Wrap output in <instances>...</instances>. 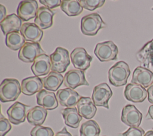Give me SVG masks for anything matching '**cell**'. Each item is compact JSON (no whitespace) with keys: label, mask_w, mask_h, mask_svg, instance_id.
I'll return each instance as SVG.
<instances>
[{"label":"cell","mask_w":153,"mask_h":136,"mask_svg":"<svg viewBox=\"0 0 153 136\" xmlns=\"http://www.w3.org/2000/svg\"><path fill=\"white\" fill-rule=\"evenodd\" d=\"M130 74L128 65L124 61H119L109 69V81L115 87L124 86L126 84Z\"/></svg>","instance_id":"cell-1"},{"label":"cell","mask_w":153,"mask_h":136,"mask_svg":"<svg viewBox=\"0 0 153 136\" xmlns=\"http://www.w3.org/2000/svg\"><path fill=\"white\" fill-rule=\"evenodd\" d=\"M22 92L19 81L16 78H5L0 85V99L2 102L16 100Z\"/></svg>","instance_id":"cell-2"},{"label":"cell","mask_w":153,"mask_h":136,"mask_svg":"<svg viewBox=\"0 0 153 136\" xmlns=\"http://www.w3.org/2000/svg\"><path fill=\"white\" fill-rule=\"evenodd\" d=\"M106 25L98 13H92L82 17L81 20V31L88 36L96 35L97 32L105 28Z\"/></svg>","instance_id":"cell-3"},{"label":"cell","mask_w":153,"mask_h":136,"mask_svg":"<svg viewBox=\"0 0 153 136\" xmlns=\"http://www.w3.org/2000/svg\"><path fill=\"white\" fill-rule=\"evenodd\" d=\"M52 71L63 73L70 64L69 55L68 50L58 47L55 51L50 55Z\"/></svg>","instance_id":"cell-4"},{"label":"cell","mask_w":153,"mask_h":136,"mask_svg":"<svg viewBox=\"0 0 153 136\" xmlns=\"http://www.w3.org/2000/svg\"><path fill=\"white\" fill-rule=\"evenodd\" d=\"M118 49L112 41L97 43L94 53L101 62H108L117 59Z\"/></svg>","instance_id":"cell-5"},{"label":"cell","mask_w":153,"mask_h":136,"mask_svg":"<svg viewBox=\"0 0 153 136\" xmlns=\"http://www.w3.org/2000/svg\"><path fill=\"white\" fill-rule=\"evenodd\" d=\"M112 95V92L108 84L100 83L96 86L93 91L91 99L96 106L103 107L109 109V100Z\"/></svg>","instance_id":"cell-6"},{"label":"cell","mask_w":153,"mask_h":136,"mask_svg":"<svg viewBox=\"0 0 153 136\" xmlns=\"http://www.w3.org/2000/svg\"><path fill=\"white\" fill-rule=\"evenodd\" d=\"M45 54L38 43L26 42L19 50L18 58L22 61L26 63L33 62L39 55Z\"/></svg>","instance_id":"cell-7"},{"label":"cell","mask_w":153,"mask_h":136,"mask_svg":"<svg viewBox=\"0 0 153 136\" xmlns=\"http://www.w3.org/2000/svg\"><path fill=\"white\" fill-rule=\"evenodd\" d=\"M121 120L130 127H139L142 120V114L134 105L128 104L122 110Z\"/></svg>","instance_id":"cell-8"},{"label":"cell","mask_w":153,"mask_h":136,"mask_svg":"<svg viewBox=\"0 0 153 136\" xmlns=\"http://www.w3.org/2000/svg\"><path fill=\"white\" fill-rule=\"evenodd\" d=\"M70 57L74 67L82 71H85L88 69L92 61V57L82 47L74 49L72 51Z\"/></svg>","instance_id":"cell-9"},{"label":"cell","mask_w":153,"mask_h":136,"mask_svg":"<svg viewBox=\"0 0 153 136\" xmlns=\"http://www.w3.org/2000/svg\"><path fill=\"white\" fill-rule=\"evenodd\" d=\"M63 84L67 88L71 89H74L79 86H89L84 71L78 69L69 70L65 74Z\"/></svg>","instance_id":"cell-10"},{"label":"cell","mask_w":153,"mask_h":136,"mask_svg":"<svg viewBox=\"0 0 153 136\" xmlns=\"http://www.w3.org/2000/svg\"><path fill=\"white\" fill-rule=\"evenodd\" d=\"M29 106L20 102H16L7 110L10 122L14 125H19L25 121L27 110Z\"/></svg>","instance_id":"cell-11"},{"label":"cell","mask_w":153,"mask_h":136,"mask_svg":"<svg viewBox=\"0 0 153 136\" xmlns=\"http://www.w3.org/2000/svg\"><path fill=\"white\" fill-rule=\"evenodd\" d=\"M124 95L129 101L139 103L145 101L148 95L147 90L140 85L134 83H128L125 87Z\"/></svg>","instance_id":"cell-12"},{"label":"cell","mask_w":153,"mask_h":136,"mask_svg":"<svg viewBox=\"0 0 153 136\" xmlns=\"http://www.w3.org/2000/svg\"><path fill=\"white\" fill-rule=\"evenodd\" d=\"M38 5L35 0L22 1L17 7V16L23 21H28L33 18H35Z\"/></svg>","instance_id":"cell-13"},{"label":"cell","mask_w":153,"mask_h":136,"mask_svg":"<svg viewBox=\"0 0 153 136\" xmlns=\"http://www.w3.org/2000/svg\"><path fill=\"white\" fill-rule=\"evenodd\" d=\"M81 97L76 91L70 88L59 89L56 93V98L59 103L66 108L75 107Z\"/></svg>","instance_id":"cell-14"},{"label":"cell","mask_w":153,"mask_h":136,"mask_svg":"<svg viewBox=\"0 0 153 136\" xmlns=\"http://www.w3.org/2000/svg\"><path fill=\"white\" fill-rule=\"evenodd\" d=\"M131 82L145 88L149 87L153 83V72L143 67H137L133 71Z\"/></svg>","instance_id":"cell-15"},{"label":"cell","mask_w":153,"mask_h":136,"mask_svg":"<svg viewBox=\"0 0 153 136\" xmlns=\"http://www.w3.org/2000/svg\"><path fill=\"white\" fill-rule=\"evenodd\" d=\"M20 32L25 41L38 43L43 37V31L35 23H25L22 25Z\"/></svg>","instance_id":"cell-16"},{"label":"cell","mask_w":153,"mask_h":136,"mask_svg":"<svg viewBox=\"0 0 153 136\" xmlns=\"http://www.w3.org/2000/svg\"><path fill=\"white\" fill-rule=\"evenodd\" d=\"M51 67L50 56L46 54H42L35 59L31 66V70L35 76L39 77L48 74L50 72Z\"/></svg>","instance_id":"cell-17"},{"label":"cell","mask_w":153,"mask_h":136,"mask_svg":"<svg viewBox=\"0 0 153 136\" xmlns=\"http://www.w3.org/2000/svg\"><path fill=\"white\" fill-rule=\"evenodd\" d=\"M55 12L46 7H40L34 20L35 23L41 29L51 27L53 23V17Z\"/></svg>","instance_id":"cell-18"},{"label":"cell","mask_w":153,"mask_h":136,"mask_svg":"<svg viewBox=\"0 0 153 136\" xmlns=\"http://www.w3.org/2000/svg\"><path fill=\"white\" fill-rule=\"evenodd\" d=\"M136 58L141 67L153 68V39L146 43L136 53Z\"/></svg>","instance_id":"cell-19"},{"label":"cell","mask_w":153,"mask_h":136,"mask_svg":"<svg viewBox=\"0 0 153 136\" xmlns=\"http://www.w3.org/2000/svg\"><path fill=\"white\" fill-rule=\"evenodd\" d=\"M43 83L41 78L35 77H29L22 80L21 84L22 92L28 96L33 95L42 90Z\"/></svg>","instance_id":"cell-20"},{"label":"cell","mask_w":153,"mask_h":136,"mask_svg":"<svg viewBox=\"0 0 153 136\" xmlns=\"http://www.w3.org/2000/svg\"><path fill=\"white\" fill-rule=\"evenodd\" d=\"M37 104L46 110H54L58 107L59 102L56 95L53 92L42 89L36 94Z\"/></svg>","instance_id":"cell-21"},{"label":"cell","mask_w":153,"mask_h":136,"mask_svg":"<svg viewBox=\"0 0 153 136\" xmlns=\"http://www.w3.org/2000/svg\"><path fill=\"white\" fill-rule=\"evenodd\" d=\"M76 107L79 114L86 119L93 118L97 111V108L90 97L81 96Z\"/></svg>","instance_id":"cell-22"},{"label":"cell","mask_w":153,"mask_h":136,"mask_svg":"<svg viewBox=\"0 0 153 136\" xmlns=\"http://www.w3.org/2000/svg\"><path fill=\"white\" fill-rule=\"evenodd\" d=\"M22 25V20L14 13L7 16L0 23L1 30L5 35L12 32L20 31Z\"/></svg>","instance_id":"cell-23"},{"label":"cell","mask_w":153,"mask_h":136,"mask_svg":"<svg viewBox=\"0 0 153 136\" xmlns=\"http://www.w3.org/2000/svg\"><path fill=\"white\" fill-rule=\"evenodd\" d=\"M47 116V110L41 106H35L29 110L26 118L32 125L38 126L44 123Z\"/></svg>","instance_id":"cell-24"},{"label":"cell","mask_w":153,"mask_h":136,"mask_svg":"<svg viewBox=\"0 0 153 136\" xmlns=\"http://www.w3.org/2000/svg\"><path fill=\"white\" fill-rule=\"evenodd\" d=\"M44 87L48 90L55 92L62 85L64 77L59 72L55 71H51L45 77L41 78Z\"/></svg>","instance_id":"cell-25"},{"label":"cell","mask_w":153,"mask_h":136,"mask_svg":"<svg viewBox=\"0 0 153 136\" xmlns=\"http://www.w3.org/2000/svg\"><path fill=\"white\" fill-rule=\"evenodd\" d=\"M61 113L67 126L72 128H77L79 126L82 117L75 107L66 108L61 111Z\"/></svg>","instance_id":"cell-26"},{"label":"cell","mask_w":153,"mask_h":136,"mask_svg":"<svg viewBox=\"0 0 153 136\" xmlns=\"http://www.w3.org/2000/svg\"><path fill=\"white\" fill-rule=\"evenodd\" d=\"M25 44V40L19 31L8 34L5 37V44L10 49L16 51L20 49Z\"/></svg>","instance_id":"cell-27"},{"label":"cell","mask_w":153,"mask_h":136,"mask_svg":"<svg viewBox=\"0 0 153 136\" xmlns=\"http://www.w3.org/2000/svg\"><path fill=\"white\" fill-rule=\"evenodd\" d=\"M60 9L68 16H76L82 13L83 7L79 1L63 0L62 2Z\"/></svg>","instance_id":"cell-28"},{"label":"cell","mask_w":153,"mask_h":136,"mask_svg":"<svg viewBox=\"0 0 153 136\" xmlns=\"http://www.w3.org/2000/svg\"><path fill=\"white\" fill-rule=\"evenodd\" d=\"M100 131V128L97 123L93 120H90L81 125L79 134L80 136H99Z\"/></svg>","instance_id":"cell-29"},{"label":"cell","mask_w":153,"mask_h":136,"mask_svg":"<svg viewBox=\"0 0 153 136\" xmlns=\"http://www.w3.org/2000/svg\"><path fill=\"white\" fill-rule=\"evenodd\" d=\"M31 136H54V132L50 127L35 126L30 131Z\"/></svg>","instance_id":"cell-30"},{"label":"cell","mask_w":153,"mask_h":136,"mask_svg":"<svg viewBox=\"0 0 153 136\" xmlns=\"http://www.w3.org/2000/svg\"><path fill=\"white\" fill-rule=\"evenodd\" d=\"M79 1L83 8L90 11L101 7L105 2L104 0H80Z\"/></svg>","instance_id":"cell-31"},{"label":"cell","mask_w":153,"mask_h":136,"mask_svg":"<svg viewBox=\"0 0 153 136\" xmlns=\"http://www.w3.org/2000/svg\"><path fill=\"white\" fill-rule=\"evenodd\" d=\"M145 131L140 127H130L126 131L120 133L118 136H144Z\"/></svg>","instance_id":"cell-32"},{"label":"cell","mask_w":153,"mask_h":136,"mask_svg":"<svg viewBox=\"0 0 153 136\" xmlns=\"http://www.w3.org/2000/svg\"><path fill=\"white\" fill-rule=\"evenodd\" d=\"M10 120L1 114L0 118V136H5L11 129Z\"/></svg>","instance_id":"cell-33"},{"label":"cell","mask_w":153,"mask_h":136,"mask_svg":"<svg viewBox=\"0 0 153 136\" xmlns=\"http://www.w3.org/2000/svg\"><path fill=\"white\" fill-rule=\"evenodd\" d=\"M39 2L49 9H53L61 5L62 1L60 0H40Z\"/></svg>","instance_id":"cell-34"},{"label":"cell","mask_w":153,"mask_h":136,"mask_svg":"<svg viewBox=\"0 0 153 136\" xmlns=\"http://www.w3.org/2000/svg\"><path fill=\"white\" fill-rule=\"evenodd\" d=\"M147 92L148 101L150 103L153 104V83L148 88Z\"/></svg>","instance_id":"cell-35"},{"label":"cell","mask_w":153,"mask_h":136,"mask_svg":"<svg viewBox=\"0 0 153 136\" xmlns=\"http://www.w3.org/2000/svg\"><path fill=\"white\" fill-rule=\"evenodd\" d=\"M7 11L5 7L2 5L0 4V22H1L7 16H6Z\"/></svg>","instance_id":"cell-36"},{"label":"cell","mask_w":153,"mask_h":136,"mask_svg":"<svg viewBox=\"0 0 153 136\" xmlns=\"http://www.w3.org/2000/svg\"><path fill=\"white\" fill-rule=\"evenodd\" d=\"M54 136H72V135L67 131L66 128L64 127L61 131L57 132Z\"/></svg>","instance_id":"cell-37"},{"label":"cell","mask_w":153,"mask_h":136,"mask_svg":"<svg viewBox=\"0 0 153 136\" xmlns=\"http://www.w3.org/2000/svg\"><path fill=\"white\" fill-rule=\"evenodd\" d=\"M149 117L150 119L153 120V105L149 106L148 108V111L146 115V117Z\"/></svg>","instance_id":"cell-38"},{"label":"cell","mask_w":153,"mask_h":136,"mask_svg":"<svg viewBox=\"0 0 153 136\" xmlns=\"http://www.w3.org/2000/svg\"><path fill=\"white\" fill-rule=\"evenodd\" d=\"M144 136H153V130L148 131L144 135Z\"/></svg>","instance_id":"cell-39"},{"label":"cell","mask_w":153,"mask_h":136,"mask_svg":"<svg viewBox=\"0 0 153 136\" xmlns=\"http://www.w3.org/2000/svg\"><path fill=\"white\" fill-rule=\"evenodd\" d=\"M151 9H152V10H153V7H152Z\"/></svg>","instance_id":"cell-40"}]
</instances>
